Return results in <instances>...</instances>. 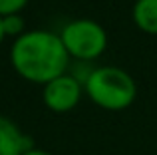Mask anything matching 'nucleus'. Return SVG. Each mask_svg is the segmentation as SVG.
Masks as SVG:
<instances>
[{"mask_svg": "<svg viewBox=\"0 0 157 155\" xmlns=\"http://www.w3.org/2000/svg\"><path fill=\"white\" fill-rule=\"evenodd\" d=\"M10 62L16 74L32 84H44L64 76L70 66V54L60 34L48 30H30L14 40Z\"/></svg>", "mask_w": 157, "mask_h": 155, "instance_id": "f257e3e1", "label": "nucleus"}, {"mask_svg": "<svg viewBox=\"0 0 157 155\" xmlns=\"http://www.w3.org/2000/svg\"><path fill=\"white\" fill-rule=\"evenodd\" d=\"M84 92L98 108L107 112H121L135 101L137 85L133 78L121 68L100 66L86 80Z\"/></svg>", "mask_w": 157, "mask_h": 155, "instance_id": "f03ea898", "label": "nucleus"}, {"mask_svg": "<svg viewBox=\"0 0 157 155\" xmlns=\"http://www.w3.org/2000/svg\"><path fill=\"white\" fill-rule=\"evenodd\" d=\"M60 38L68 50L70 58L78 62H92L100 58L107 48V34L105 30L90 18H78L68 22L60 32Z\"/></svg>", "mask_w": 157, "mask_h": 155, "instance_id": "7ed1b4c3", "label": "nucleus"}, {"mask_svg": "<svg viewBox=\"0 0 157 155\" xmlns=\"http://www.w3.org/2000/svg\"><path fill=\"white\" fill-rule=\"evenodd\" d=\"M84 84L76 76L68 74L58 76L56 80L48 81L42 89V101L50 112L54 113H66L72 112L82 100Z\"/></svg>", "mask_w": 157, "mask_h": 155, "instance_id": "20e7f679", "label": "nucleus"}, {"mask_svg": "<svg viewBox=\"0 0 157 155\" xmlns=\"http://www.w3.org/2000/svg\"><path fill=\"white\" fill-rule=\"evenodd\" d=\"M30 147H34L30 137L12 119L0 115V155H22Z\"/></svg>", "mask_w": 157, "mask_h": 155, "instance_id": "39448f33", "label": "nucleus"}, {"mask_svg": "<svg viewBox=\"0 0 157 155\" xmlns=\"http://www.w3.org/2000/svg\"><path fill=\"white\" fill-rule=\"evenodd\" d=\"M133 22L139 30L157 34V0H135Z\"/></svg>", "mask_w": 157, "mask_h": 155, "instance_id": "423d86ee", "label": "nucleus"}, {"mask_svg": "<svg viewBox=\"0 0 157 155\" xmlns=\"http://www.w3.org/2000/svg\"><path fill=\"white\" fill-rule=\"evenodd\" d=\"M2 26H4V34L6 36H18L24 34V18L20 14H12V16H4L2 18Z\"/></svg>", "mask_w": 157, "mask_h": 155, "instance_id": "0eeeda50", "label": "nucleus"}, {"mask_svg": "<svg viewBox=\"0 0 157 155\" xmlns=\"http://www.w3.org/2000/svg\"><path fill=\"white\" fill-rule=\"evenodd\" d=\"M30 0H0V16H12V14H18Z\"/></svg>", "mask_w": 157, "mask_h": 155, "instance_id": "6e6552de", "label": "nucleus"}, {"mask_svg": "<svg viewBox=\"0 0 157 155\" xmlns=\"http://www.w3.org/2000/svg\"><path fill=\"white\" fill-rule=\"evenodd\" d=\"M22 155H52V153L46 151V149H40V147H30V149H26Z\"/></svg>", "mask_w": 157, "mask_h": 155, "instance_id": "1a4fd4ad", "label": "nucleus"}, {"mask_svg": "<svg viewBox=\"0 0 157 155\" xmlns=\"http://www.w3.org/2000/svg\"><path fill=\"white\" fill-rule=\"evenodd\" d=\"M4 26H2V16H0V44H2V40H4Z\"/></svg>", "mask_w": 157, "mask_h": 155, "instance_id": "9d476101", "label": "nucleus"}]
</instances>
